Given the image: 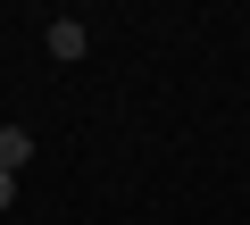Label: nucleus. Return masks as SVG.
Returning <instances> with one entry per match:
<instances>
[{
	"label": "nucleus",
	"mask_w": 250,
	"mask_h": 225,
	"mask_svg": "<svg viewBox=\"0 0 250 225\" xmlns=\"http://www.w3.org/2000/svg\"><path fill=\"white\" fill-rule=\"evenodd\" d=\"M25 159H34V134L25 125H0V175H17Z\"/></svg>",
	"instance_id": "obj_2"
},
{
	"label": "nucleus",
	"mask_w": 250,
	"mask_h": 225,
	"mask_svg": "<svg viewBox=\"0 0 250 225\" xmlns=\"http://www.w3.org/2000/svg\"><path fill=\"white\" fill-rule=\"evenodd\" d=\"M9 200H17V175H0V208H9Z\"/></svg>",
	"instance_id": "obj_3"
},
{
	"label": "nucleus",
	"mask_w": 250,
	"mask_h": 225,
	"mask_svg": "<svg viewBox=\"0 0 250 225\" xmlns=\"http://www.w3.org/2000/svg\"><path fill=\"white\" fill-rule=\"evenodd\" d=\"M83 50H92V34H83V17H50V59H59V67H75Z\"/></svg>",
	"instance_id": "obj_1"
}]
</instances>
